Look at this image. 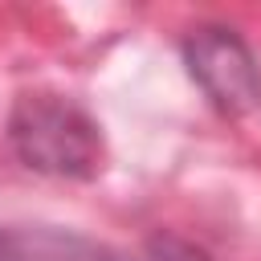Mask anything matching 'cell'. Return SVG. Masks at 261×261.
Wrapping results in <instances>:
<instances>
[{"mask_svg":"<svg viewBox=\"0 0 261 261\" xmlns=\"http://www.w3.org/2000/svg\"><path fill=\"white\" fill-rule=\"evenodd\" d=\"M0 261H20V249L8 232H0Z\"/></svg>","mask_w":261,"mask_h":261,"instance_id":"cell-4","label":"cell"},{"mask_svg":"<svg viewBox=\"0 0 261 261\" xmlns=\"http://www.w3.org/2000/svg\"><path fill=\"white\" fill-rule=\"evenodd\" d=\"M139 261H208L200 249H192V245H184V241H171V237H159V241H151L147 249H143V257Z\"/></svg>","mask_w":261,"mask_h":261,"instance_id":"cell-3","label":"cell"},{"mask_svg":"<svg viewBox=\"0 0 261 261\" xmlns=\"http://www.w3.org/2000/svg\"><path fill=\"white\" fill-rule=\"evenodd\" d=\"M12 151L45 175L82 179L102 167V135L98 122L57 94H24L8 118Z\"/></svg>","mask_w":261,"mask_h":261,"instance_id":"cell-1","label":"cell"},{"mask_svg":"<svg viewBox=\"0 0 261 261\" xmlns=\"http://www.w3.org/2000/svg\"><path fill=\"white\" fill-rule=\"evenodd\" d=\"M184 61L224 114H245L261 102V69L245 49V41L232 37L228 29L216 24L196 29L184 41Z\"/></svg>","mask_w":261,"mask_h":261,"instance_id":"cell-2","label":"cell"}]
</instances>
